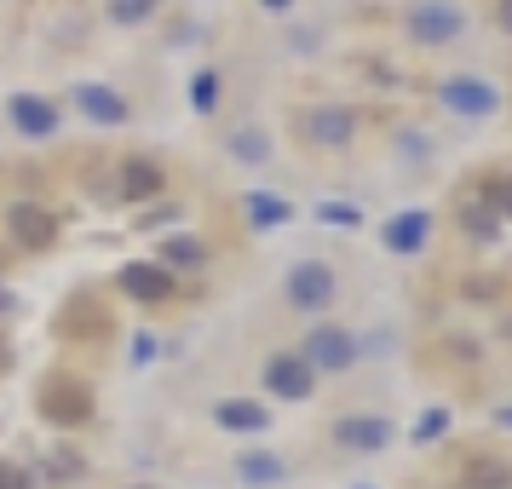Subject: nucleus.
Listing matches in <instances>:
<instances>
[{
  "label": "nucleus",
  "instance_id": "nucleus-35",
  "mask_svg": "<svg viewBox=\"0 0 512 489\" xmlns=\"http://www.w3.org/2000/svg\"><path fill=\"white\" fill-rule=\"evenodd\" d=\"M265 6H271V12H288V0H265Z\"/></svg>",
  "mask_w": 512,
  "mask_h": 489
},
{
  "label": "nucleus",
  "instance_id": "nucleus-29",
  "mask_svg": "<svg viewBox=\"0 0 512 489\" xmlns=\"http://www.w3.org/2000/svg\"><path fill=\"white\" fill-rule=\"evenodd\" d=\"M0 489H29V472H24V466H6V461H0Z\"/></svg>",
  "mask_w": 512,
  "mask_h": 489
},
{
  "label": "nucleus",
  "instance_id": "nucleus-22",
  "mask_svg": "<svg viewBox=\"0 0 512 489\" xmlns=\"http://www.w3.org/2000/svg\"><path fill=\"white\" fill-rule=\"evenodd\" d=\"M461 225H466V236H478V242H489V236L501 231V225H495V213H489L484 202H466V208H461Z\"/></svg>",
  "mask_w": 512,
  "mask_h": 489
},
{
  "label": "nucleus",
  "instance_id": "nucleus-11",
  "mask_svg": "<svg viewBox=\"0 0 512 489\" xmlns=\"http://www.w3.org/2000/svg\"><path fill=\"white\" fill-rule=\"evenodd\" d=\"M265 386L277 397H288V403H305L311 386H317V374L305 369V357H271V363H265Z\"/></svg>",
  "mask_w": 512,
  "mask_h": 489
},
{
  "label": "nucleus",
  "instance_id": "nucleus-17",
  "mask_svg": "<svg viewBox=\"0 0 512 489\" xmlns=\"http://www.w3.org/2000/svg\"><path fill=\"white\" fill-rule=\"evenodd\" d=\"M461 489H512V466L478 455V461L461 466Z\"/></svg>",
  "mask_w": 512,
  "mask_h": 489
},
{
  "label": "nucleus",
  "instance_id": "nucleus-21",
  "mask_svg": "<svg viewBox=\"0 0 512 489\" xmlns=\"http://www.w3.org/2000/svg\"><path fill=\"white\" fill-rule=\"evenodd\" d=\"M484 208L495 213V219H512V173H495L484 185Z\"/></svg>",
  "mask_w": 512,
  "mask_h": 489
},
{
  "label": "nucleus",
  "instance_id": "nucleus-18",
  "mask_svg": "<svg viewBox=\"0 0 512 489\" xmlns=\"http://www.w3.org/2000/svg\"><path fill=\"white\" fill-rule=\"evenodd\" d=\"M104 311H93V300H87V294H81V300L70 305V311H64V323H58V334H70V340H93V334H104Z\"/></svg>",
  "mask_w": 512,
  "mask_h": 489
},
{
  "label": "nucleus",
  "instance_id": "nucleus-26",
  "mask_svg": "<svg viewBox=\"0 0 512 489\" xmlns=\"http://www.w3.org/2000/svg\"><path fill=\"white\" fill-rule=\"evenodd\" d=\"M231 150L242 156V162H265V156H271V144H265V133H236V139H231Z\"/></svg>",
  "mask_w": 512,
  "mask_h": 489
},
{
  "label": "nucleus",
  "instance_id": "nucleus-2",
  "mask_svg": "<svg viewBox=\"0 0 512 489\" xmlns=\"http://www.w3.org/2000/svg\"><path fill=\"white\" fill-rule=\"evenodd\" d=\"M438 104L455 110V116H495L501 93L489 81H478V75H449V81H438Z\"/></svg>",
  "mask_w": 512,
  "mask_h": 489
},
{
  "label": "nucleus",
  "instance_id": "nucleus-28",
  "mask_svg": "<svg viewBox=\"0 0 512 489\" xmlns=\"http://www.w3.org/2000/svg\"><path fill=\"white\" fill-rule=\"evenodd\" d=\"M75 472H81V461H75L70 449L64 455H47V478H75Z\"/></svg>",
  "mask_w": 512,
  "mask_h": 489
},
{
  "label": "nucleus",
  "instance_id": "nucleus-14",
  "mask_svg": "<svg viewBox=\"0 0 512 489\" xmlns=\"http://www.w3.org/2000/svg\"><path fill=\"white\" fill-rule=\"evenodd\" d=\"M75 104H81L93 121H104V127H121V121H127V98L110 93V87H93V81L75 87Z\"/></svg>",
  "mask_w": 512,
  "mask_h": 489
},
{
  "label": "nucleus",
  "instance_id": "nucleus-32",
  "mask_svg": "<svg viewBox=\"0 0 512 489\" xmlns=\"http://www.w3.org/2000/svg\"><path fill=\"white\" fill-rule=\"evenodd\" d=\"M12 369V346H6V340H0V374Z\"/></svg>",
  "mask_w": 512,
  "mask_h": 489
},
{
  "label": "nucleus",
  "instance_id": "nucleus-27",
  "mask_svg": "<svg viewBox=\"0 0 512 489\" xmlns=\"http://www.w3.org/2000/svg\"><path fill=\"white\" fill-rule=\"evenodd\" d=\"M443 432H449V415H443V409L415 420V443H432V438H443Z\"/></svg>",
  "mask_w": 512,
  "mask_h": 489
},
{
  "label": "nucleus",
  "instance_id": "nucleus-31",
  "mask_svg": "<svg viewBox=\"0 0 512 489\" xmlns=\"http://www.w3.org/2000/svg\"><path fill=\"white\" fill-rule=\"evenodd\" d=\"M12 311H18V294H12V288H0V317H12Z\"/></svg>",
  "mask_w": 512,
  "mask_h": 489
},
{
  "label": "nucleus",
  "instance_id": "nucleus-20",
  "mask_svg": "<svg viewBox=\"0 0 512 489\" xmlns=\"http://www.w3.org/2000/svg\"><path fill=\"white\" fill-rule=\"evenodd\" d=\"M162 265H179V271H202L208 265V248L196 236H167L162 242Z\"/></svg>",
  "mask_w": 512,
  "mask_h": 489
},
{
  "label": "nucleus",
  "instance_id": "nucleus-6",
  "mask_svg": "<svg viewBox=\"0 0 512 489\" xmlns=\"http://www.w3.org/2000/svg\"><path fill=\"white\" fill-rule=\"evenodd\" d=\"M6 236H12L18 248H29V254H47L52 242H58V219H52L47 208H35V202H12Z\"/></svg>",
  "mask_w": 512,
  "mask_h": 489
},
{
  "label": "nucleus",
  "instance_id": "nucleus-15",
  "mask_svg": "<svg viewBox=\"0 0 512 489\" xmlns=\"http://www.w3.org/2000/svg\"><path fill=\"white\" fill-rule=\"evenodd\" d=\"M242 213H248L254 231H277V225L294 219V208H288L282 196H271V190H248V196H242Z\"/></svg>",
  "mask_w": 512,
  "mask_h": 489
},
{
  "label": "nucleus",
  "instance_id": "nucleus-19",
  "mask_svg": "<svg viewBox=\"0 0 512 489\" xmlns=\"http://www.w3.org/2000/svg\"><path fill=\"white\" fill-rule=\"evenodd\" d=\"M162 190V167L144 162V156H133V162L121 167V196H156Z\"/></svg>",
  "mask_w": 512,
  "mask_h": 489
},
{
  "label": "nucleus",
  "instance_id": "nucleus-8",
  "mask_svg": "<svg viewBox=\"0 0 512 489\" xmlns=\"http://www.w3.org/2000/svg\"><path fill=\"white\" fill-rule=\"evenodd\" d=\"M305 139L311 144H351L357 139V116H351L346 104H317V110H305Z\"/></svg>",
  "mask_w": 512,
  "mask_h": 489
},
{
  "label": "nucleus",
  "instance_id": "nucleus-33",
  "mask_svg": "<svg viewBox=\"0 0 512 489\" xmlns=\"http://www.w3.org/2000/svg\"><path fill=\"white\" fill-rule=\"evenodd\" d=\"M501 29H512V0H501Z\"/></svg>",
  "mask_w": 512,
  "mask_h": 489
},
{
  "label": "nucleus",
  "instance_id": "nucleus-24",
  "mask_svg": "<svg viewBox=\"0 0 512 489\" xmlns=\"http://www.w3.org/2000/svg\"><path fill=\"white\" fill-rule=\"evenodd\" d=\"M190 104H196L202 116H208L213 104H219V75H213V70H202L196 81H190Z\"/></svg>",
  "mask_w": 512,
  "mask_h": 489
},
{
  "label": "nucleus",
  "instance_id": "nucleus-34",
  "mask_svg": "<svg viewBox=\"0 0 512 489\" xmlns=\"http://www.w3.org/2000/svg\"><path fill=\"white\" fill-rule=\"evenodd\" d=\"M495 420H501V426H512V403H507V409H495Z\"/></svg>",
  "mask_w": 512,
  "mask_h": 489
},
{
  "label": "nucleus",
  "instance_id": "nucleus-13",
  "mask_svg": "<svg viewBox=\"0 0 512 489\" xmlns=\"http://www.w3.org/2000/svg\"><path fill=\"white\" fill-rule=\"evenodd\" d=\"M426 236H432V219H426L420 208L386 219V248H392V254H420V248H426Z\"/></svg>",
  "mask_w": 512,
  "mask_h": 489
},
{
  "label": "nucleus",
  "instance_id": "nucleus-16",
  "mask_svg": "<svg viewBox=\"0 0 512 489\" xmlns=\"http://www.w3.org/2000/svg\"><path fill=\"white\" fill-rule=\"evenodd\" d=\"M236 472H242V484L271 489V484H282V478H288V461H282V455H265V449H242Z\"/></svg>",
  "mask_w": 512,
  "mask_h": 489
},
{
  "label": "nucleus",
  "instance_id": "nucleus-5",
  "mask_svg": "<svg viewBox=\"0 0 512 489\" xmlns=\"http://www.w3.org/2000/svg\"><path fill=\"white\" fill-rule=\"evenodd\" d=\"M300 357H305V369H311V374H317V369L340 374V369L357 363V340H351L346 328H311V340L300 346Z\"/></svg>",
  "mask_w": 512,
  "mask_h": 489
},
{
  "label": "nucleus",
  "instance_id": "nucleus-25",
  "mask_svg": "<svg viewBox=\"0 0 512 489\" xmlns=\"http://www.w3.org/2000/svg\"><path fill=\"white\" fill-rule=\"evenodd\" d=\"M150 12H156V0H110L116 24H150Z\"/></svg>",
  "mask_w": 512,
  "mask_h": 489
},
{
  "label": "nucleus",
  "instance_id": "nucleus-10",
  "mask_svg": "<svg viewBox=\"0 0 512 489\" xmlns=\"http://www.w3.org/2000/svg\"><path fill=\"white\" fill-rule=\"evenodd\" d=\"M334 443L340 449H357V455H380L392 443V426L374 415H351V420H334Z\"/></svg>",
  "mask_w": 512,
  "mask_h": 489
},
{
  "label": "nucleus",
  "instance_id": "nucleus-1",
  "mask_svg": "<svg viewBox=\"0 0 512 489\" xmlns=\"http://www.w3.org/2000/svg\"><path fill=\"white\" fill-rule=\"evenodd\" d=\"M41 415H47L52 426H81V420L93 415V392H87L81 380H70V374H58V380L41 386Z\"/></svg>",
  "mask_w": 512,
  "mask_h": 489
},
{
  "label": "nucleus",
  "instance_id": "nucleus-12",
  "mask_svg": "<svg viewBox=\"0 0 512 489\" xmlns=\"http://www.w3.org/2000/svg\"><path fill=\"white\" fill-rule=\"evenodd\" d=\"M213 420H219L225 432H265V426H271V409H265V403H248V397H219V403H213Z\"/></svg>",
  "mask_w": 512,
  "mask_h": 489
},
{
  "label": "nucleus",
  "instance_id": "nucleus-3",
  "mask_svg": "<svg viewBox=\"0 0 512 489\" xmlns=\"http://www.w3.org/2000/svg\"><path fill=\"white\" fill-rule=\"evenodd\" d=\"M328 300H334V265L300 259V265L288 271V305H294V311H323Z\"/></svg>",
  "mask_w": 512,
  "mask_h": 489
},
{
  "label": "nucleus",
  "instance_id": "nucleus-9",
  "mask_svg": "<svg viewBox=\"0 0 512 489\" xmlns=\"http://www.w3.org/2000/svg\"><path fill=\"white\" fill-rule=\"evenodd\" d=\"M6 116H12V127H18V133H29V139H47V133H58V104H52V98L12 93Z\"/></svg>",
  "mask_w": 512,
  "mask_h": 489
},
{
  "label": "nucleus",
  "instance_id": "nucleus-4",
  "mask_svg": "<svg viewBox=\"0 0 512 489\" xmlns=\"http://www.w3.org/2000/svg\"><path fill=\"white\" fill-rule=\"evenodd\" d=\"M461 29H466V18H461V6H449V0H420L409 12V35L426 41V47H449Z\"/></svg>",
  "mask_w": 512,
  "mask_h": 489
},
{
  "label": "nucleus",
  "instance_id": "nucleus-7",
  "mask_svg": "<svg viewBox=\"0 0 512 489\" xmlns=\"http://www.w3.org/2000/svg\"><path fill=\"white\" fill-rule=\"evenodd\" d=\"M121 294L139 300V305H162L167 294H173V271H167V265H150V259L121 265Z\"/></svg>",
  "mask_w": 512,
  "mask_h": 489
},
{
  "label": "nucleus",
  "instance_id": "nucleus-30",
  "mask_svg": "<svg viewBox=\"0 0 512 489\" xmlns=\"http://www.w3.org/2000/svg\"><path fill=\"white\" fill-rule=\"evenodd\" d=\"M133 357H139V363H150V357H156V340H150V334H139V340H133Z\"/></svg>",
  "mask_w": 512,
  "mask_h": 489
},
{
  "label": "nucleus",
  "instance_id": "nucleus-23",
  "mask_svg": "<svg viewBox=\"0 0 512 489\" xmlns=\"http://www.w3.org/2000/svg\"><path fill=\"white\" fill-rule=\"evenodd\" d=\"M317 219L323 225H340V231H357L363 225V213L351 208V202H317Z\"/></svg>",
  "mask_w": 512,
  "mask_h": 489
}]
</instances>
